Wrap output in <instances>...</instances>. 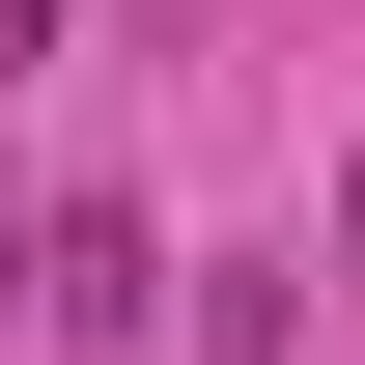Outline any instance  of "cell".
<instances>
[{"label":"cell","instance_id":"obj_2","mask_svg":"<svg viewBox=\"0 0 365 365\" xmlns=\"http://www.w3.org/2000/svg\"><path fill=\"white\" fill-rule=\"evenodd\" d=\"M337 281H365V169H337Z\"/></svg>","mask_w":365,"mask_h":365},{"label":"cell","instance_id":"obj_1","mask_svg":"<svg viewBox=\"0 0 365 365\" xmlns=\"http://www.w3.org/2000/svg\"><path fill=\"white\" fill-rule=\"evenodd\" d=\"M29 309H56V337H140V309H169L140 197H56V225H29Z\"/></svg>","mask_w":365,"mask_h":365},{"label":"cell","instance_id":"obj_3","mask_svg":"<svg viewBox=\"0 0 365 365\" xmlns=\"http://www.w3.org/2000/svg\"><path fill=\"white\" fill-rule=\"evenodd\" d=\"M29 29H56V0H0V56H29Z\"/></svg>","mask_w":365,"mask_h":365}]
</instances>
